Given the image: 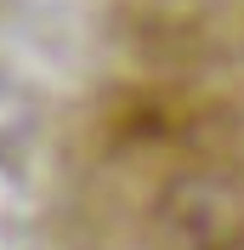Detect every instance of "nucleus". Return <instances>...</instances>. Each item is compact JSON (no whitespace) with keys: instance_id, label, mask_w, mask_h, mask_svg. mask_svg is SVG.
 Wrapping results in <instances>:
<instances>
[{"instance_id":"nucleus-1","label":"nucleus","mask_w":244,"mask_h":250,"mask_svg":"<svg viewBox=\"0 0 244 250\" xmlns=\"http://www.w3.org/2000/svg\"><path fill=\"white\" fill-rule=\"evenodd\" d=\"M68 250H244V17L153 0L68 125Z\"/></svg>"}]
</instances>
